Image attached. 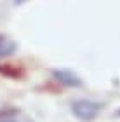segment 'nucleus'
<instances>
[{"label":"nucleus","instance_id":"obj_1","mask_svg":"<svg viewBox=\"0 0 120 122\" xmlns=\"http://www.w3.org/2000/svg\"><path fill=\"white\" fill-rule=\"evenodd\" d=\"M105 105L99 101H92V99H75L72 103V113L82 122H92Z\"/></svg>","mask_w":120,"mask_h":122},{"label":"nucleus","instance_id":"obj_2","mask_svg":"<svg viewBox=\"0 0 120 122\" xmlns=\"http://www.w3.org/2000/svg\"><path fill=\"white\" fill-rule=\"evenodd\" d=\"M52 79L56 82H59L61 86H64V87H72V89H80V87H84V80L72 70H64V68L52 70Z\"/></svg>","mask_w":120,"mask_h":122},{"label":"nucleus","instance_id":"obj_3","mask_svg":"<svg viewBox=\"0 0 120 122\" xmlns=\"http://www.w3.org/2000/svg\"><path fill=\"white\" fill-rule=\"evenodd\" d=\"M16 51H18V44L14 40H10L7 35H2V33H0V59L12 56Z\"/></svg>","mask_w":120,"mask_h":122},{"label":"nucleus","instance_id":"obj_4","mask_svg":"<svg viewBox=\"0 0 120 122\" xmlns=\"http://www.w3.org/2000/svg\"><path fill=\"white\" fill-rule=\"evenodd\" d=\"M0 73L5 75V77H10V79H19L21 77V71L18 68H12L10 65H0Z\"/></svg>","mask_w":120,"mask_h":122},{"label":"nucleus","instance_id":"obj_5","mask_svg":"<svg viewBox=\"0 0 120 122\" xmlns=\"http://www.w3.org/2000/svg\"><path fill=\"white\" fill-rule=\"evenodd\" d=\"M16 112H10L9 115H4L2 119H0V122H31L30 119H19L18 115H14Z\"/></svg>","mask_w":120,"mask_h":122},{"label":"nucleus","instance_id":"obj_6","mask_svg":"<svg viewBox=\"0 0 120 122\" xmlns=\"http://www.w3.org/2000/svg\"><path fill=\"white\" fill-rule=\"evenodd\" d=\"M26 2H28V0H14V5H23Z\"/></svg>","mask_w":120,"mask_h":122},{"label":"nucleus","instance_id":"obj_7","mask_svg":"<svg viewBox=\"0 0 120 122\" xmlns=\"http://www.w3.org/2000/svg\"><path fill=\"white\" fill-rule=\"evenodd\" d=\"M115 115H117V117H120V108H118L117 112H115Z\"/></svg>","mask_w":120,"mask_h":122}]
</instances>
